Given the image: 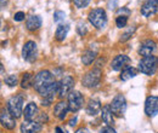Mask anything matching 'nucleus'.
I'll use <instances>...</instances> for the list:
<instances>
[{"label":"nucleus","instance_id":"aec40b11","mask_svg":"<svg viewBox=\"0 0 158 133\" xmlns=\"http://www.w3.org/2000/svg\"><path fill=\"white\" fill-rule=\"evenodd\" d=\"M101 117H102V121L108 125V126H112L114 123V120H113V113L111 110V107L110 105H105L101 110Z\"/></svg>","mask_w":158,"mask_h":133},{"label":"nucleus","instance_id":"a878e982","mask_svg":"<svg viewBox=\"0 0 158 133\" xmlns=\"http://www.w3.org/2000/svg\"><path fill=\"white\" fill-rule=\"evenodd\" d=\"M128 23V16H117L116 18V25L118 28H124Z\"/></svg>","mask_w":158,"mask_h":133},{"label":"nucleus","instance_id":"423d86ee","mask_svg":"<svg viewBox=\"0 0 158 133\" xmlns=\"http://www.w3.org/2000/svg\"><path fill=\"white\" fill-rule=\"evenodd\" d=\"M111 110L114 116H123V114L127 110V100L123 95H117L110 104Z\"/></svg>","mask_w":158,"mask_h":133},{"label":"nucleus","instance_id":"a211bd4d","mask_svg":"<svg viewBox=\"0 0 158 133\" xmlns=\"http://www.w3.org/2000/svg\"><path fill=\"white\" fill-rule=\"evenodd\" d=\"M68 110H69L68 103H66V102H59L55 105V108H54V114L60 120H64L66 119V115L68 113Z\"/></svg>","mask_w":158,"mask_h":133},{"label":"nucleus","instance_id":"c9c22d12","mask_svg":"<svg viewBox=\"0 0 158 133\" xmlns=\"http://www.w3.org/2000/svg\"><path fill=\"white\" fill-rule=\"evenodd\" d=\"M76 133H88V131H86L85 128H79V130Z\"/></svg>","mask_w":158,"mask_h":133},{"label":"nucleus","instance_id":"f257e3e1","mask_svg":"<svg viewBox=\"0 0 158 133\" xmlns=\"http://www.w3.org/2000/svg\"><path fill=\"white\" fill-rule=\"evenodd\" d=\"M55 82V79L52 74L49 70H40L37 75L34 76V82H33V87L34 90L41 95L48 87H50L52 84Z\"/></svg>","mask_w":158,"mask_h":133},{"label":"nucleus","instance_id":"4be33fe9","mask_svg":"<svg viewBox=\"0 0 158 133\" xmlns=\"http://www.w3.org/2000/svg\"><path fill=\"white\" fill-rule=\"evenodd\" d=\"M68 32H69V25L68 24H60L57 29H56V32H55V39L57 41H63L67 37Z\"/></svg>","mask_w":158,"mask_h":133},{"label":"nucleus","instance_id":"7ed1b4c3","mask_svg":"<svg viewBox=\"0 0 158 133\" xmlns=\"http://www.w3.org/2000/svg\"><path fill=\"white\" fill-rule=\"evenodd\" d=\"M89 22L96 28V29H102L107 24V15L106 11L101 7L94 9L93 11L89 12Z\"/></svg>","mask_w":158,"mask_h":133},{"label":"nucleus","instance_id":"6ab92c4d","mask_svg":"<svg viewBox=\"0 0 158 133\" xmlns=\"http://www.w3.org/2000/svg\"><path fill=\"white\" fill-rule=\"evenodd\" d=\"M101 110V103L99 99H90L88 105H86V114L90 116L98 115Z\"/></svg>","mask_w":158,"mask_h":133},{"label":"nucleus","instance_id":"4468645a","mask_svg":"<svg viewBox=\"0 0 158 133\" xmlns=\"http://www.w3.org/2000/svg\"><path fill=\"white\" fill-rule=\"evenodd\" d=\"M43 126L39 121H23L21 123V133H38Z\"/></svg>","mask_w":158,"mask_h":133},{"label":"nucleus","instance_id":"f3484780","mask_svg":"<svg viewBox=\"0 0 158 133\" xmlns=\"http://www.w3.org/2000/svg\"><path fill=\"white\" fill-rule=\"evenodd\" d=\"M26 27L31 32L38 30L40 27H41V18H40V16H38V15H32V16L27 17Z\"/></svg>","mask_w":158,"mask_h":133},{"label":"nucleus","instance_id":"f704fd0d","mask_svg":"<svg viewBox=\"0 0 158 133\" xmlns=\"http://www.w3.org/2000/svg\"><path fill=\"white\" fill-rule=\"evenodd\" d=\"M43 121H44V122H46V121H48V116H46V114H45V113H44V115H40V117H39L40 123H41Z\"/></svg>","mask_w":158,"mask_h":133},{"label":"nucleus","instance_id":"e433bc0d","mask_svg":"<svg viewBox=\"0 0 158 133\" xmlns=\"http://www.w3.org/2000/svg\"><path fill=\"white\" fill-rule=\"evenodd\" d=\"M6 4H7V0H1V7H5Z\"/></svg>","mask_w":158,"mask_h":133},{"label":"nucleus","instance_id":"b1692460","mask_svg":"<svg viewBox=\"0 0 158 133\" xmlns=\"http://www.w3.org/2000/svg\"><path fill=\"white\" fill-rule=\"evenodd\" d=\"M96 58V52L95 51H91V50H88L83 53L81 56V62L84 65H90Z\"/></svg>","mask_w":158,"mask_h":133},{"label":"nucleus","instance_id":"7c9ffc66","mask_svg":"<svg viewBox=\"0 0 158 133\" xmlns=\"http://www.w3.org/2000/svg\"><path fill=\"white\" fill-rule=\"evenodd\" d=\"M129 15H130V10L127 7L118 9V11H117V16H129Z\"/></svg>","mask_w":158,"mask_h":133},{"label":"nucleus","instance_id":"72a5a7b5","mask_svg":"<svg viewBox=\"0 0 158 133\" xmlns=\"http://www.w3.org/2000/svg\"><path fill=\"white\" fill-rule=\"evenodd\" d=\"M76 125H77V116H74L73 119L69 120V126H71V127H74Z\"/></svg>","mask_w":158,"mask_h":133},{"label":"nucleus","instance_id":"dca6fc26","mask_svg":"<svg viewBox=\"0 0 158 133\" xmlns=\"http://www.w3.org/2000/svg\"><path fill=\"white\" fill-rule=\"evenodd\" d=\"M39 109L38 105L34 102H31L29 104H27V107L24 108L23 116H24V121H34V117L38 116Z\"/></svg>","mask_w":158,"mask_h":133},{"label":"nucleus","instance_id":"1a4fd4ad","mask_svg":"<svg viewBox=\"0 0 158 133\" xmlns=\"http://www.w3.org/2000/svg\"><path fill=\"white\" fill-rule=\"evenodd\" d=\"M73 86H74V79L69 75L63 76L61 79V81H60V88H59L60 98H63V97L69 95L72 92Z\"/></svg>","mask_w":158,"mask_h":133},{"label":"nucleus","instance_id":"9d476101","mask_svg":"<svg viewBox=\"0 0 158 133\" xmlns=\"http://www.w3.org/2000/svg\"><path fill=\"white\" fill-rule=\"evenodd\" d=\"M16 117L9 111L7 108H2L1 109V114H0V122L1 126L5 127L6 130H14L16 127Z\"/></svg>","mask_w":158,"mask_h":133},{"label":"nucleus","instance_id":"412c9836","mask_svg":"<svg viewBox=\"0 0 158 133\" xmlns=\"http://www.w3.org/2000/svg\"><path fill=\"white\" fill-rule=\"evenodd\" d=\"M136 75H138V70H136L134 67H130V65H129V67H125V68L122 70L120 80H123V81H128V80L135 77Z\"/></svg>","mask_w":158,"mask_h":133},{"label":"nucleus","instance_id":"6e6552de","mask_svg":"<svg viewBox=\"0 0 158 133\" xmlns=\"http://www.w3.org/2000/svg\"><path fill=\"white\" fill-rule=\"evenodd\" d=\"M68 108H69V111L72 113H77L79 109L83 107V103H84V98L81 93L79 91H72L69 95H68Z\"/></svg>","mask_w":158,"mask_h":133},{"label":"nucleus","instance_id":"f03ea898","mask_svg":"<svg viewBox=\"0 0 158 133\" xmlns=\"http://www.w3.org/2000/svg\"><path fill=\"white\" fill-rule=\"evenodd\" d=\"M158 69V58L156 56L143 57L139 62V70L145 75H153Z\"/></svg>","mask_w":158,"mask_h":133},{"label":"nucleus","instance_id":"c85d7f7f","mask_svg":"<svg viewBox=\"0 0 158 133\" xmlns=\"http://www.w3.org/2000/svg\"><path fill=\"white\" fill-rule=\"evenodd\" d=\"M90 1H91V0H73V2H74V5H76V7H78V9L86 7V6L90 4Z\"/></svg>","mask_w":158,"mask_h":133},{"label":"nucleus","instance_id":"2eb2a0df","mask_svg":"<svg viewBox=\"0 0 158 133\" xmlns=\"http://www.w3.org/2000/svg\"><path fill=\"white\" fill-rule=\"evenodd\" d=\"M130 63V58L125 55H118L112 59L111 62V68L116 72H118L120 69H124L127 67V64Z\"/></svg>","mask_w":158,"mask_h":133},{"label":"nucleus","instance_id":"2f4dec72","mask_svg":"<svg viewBox=\"0 0 158 133\" xmlns=\"http://www.w3.org/2000/svg\"><path fill=\"white\" fill-rule=\"evenodd\" d=\"M24 17H26L24 12L20 11V12H16V14H15V16H14V19H15V21H17V22H21V21H23V19H24Z\"/></svg>","mask_w":158,"mask_h":133},{"label":"nucleus","instance_id":"473e14b6","mask_svg":"<svg viewBox=\"0 0 158 133\" xmlns=\"http://www.w3.org/2000/svg\"><path fill=\"white\" fill-rule=\"evenodd\" d=\"M100 133H117L116 132V130L114 128H112L111 126H107V127H105V128H102Z\"/></svg>","mask_w":158,"mask_h":133},{"label":"nucleus","instance_id":"ddd939ff","mask_svg":"<svg viewBox=\"0 0 158 133\" xmlns=\"http://www.w3.org/2000/svg\"><path fill=\"white\" fill-rule=\"evenodd\" d=\"M156 42L153 40H145L141 42L140 47H139V55L143 56V57H148L152 56V53L156 50Z\"/></svg>","mask_w":158,"mask_h":133},{"label":"nucleus","instance_id":"cd10ccee","mask_svg":"<svg viewBox=\"0 0 158 133\" xmlns=\"http://www.w3.org/2000/svg\"><path fill=\"white\" fill-rule=\"evenodd\" d=\"M135 27H133V28H130L128 32H125L124 34H122V37H120V41L122 42H125V41H128L129 39L133 37V34H134V32H135Z\"/></svg>","mask_w":158,"mask_h":133},{"label":"nucleus","instance_id":"c756f323","mask_svg":"<svg viewBox=\"0 0 158 133\" xmlns=\"http://www.w3.org/2000/svg\"><path fill=\"white\" fill-rule=\"evenodd\" d=\"M66 18V15H64V12H62V11H55V14H54V21L55 22H62L63 19Z\"/></svg>","mask_w":158,"mask_h":133},{"label":"nucleus","instance_id":"393cba45","mask_svg":"<svg viewBox=\"0 0 158 133\" xmlns=\"http://www.w3.org/2000/svg\"><path fill=\"white\" fill-rule=\"evenodd\" d=\"M4 82L9 86V87H15L19 82V77L16 75H9L4 79Z\"/></svg>","mask_w":158,"mask_h":133},{"label":"nucleus","instance_id":"4c0bfd02","mask_svg":"<svg viewBox=\"0 0 158 133\" xmlns=\"http://www.w3.org/2000/svg\"><path fill=\"white\" fill-rule=\"evenodd\" d=\"M55 131H56V133H64L61 128H60V127H56V128H55Z\"/></svg>","mask_w":158,"mask_h":133},{"label":"nucleus","instance_id":"5701e85b","mask_svg":"<svg viewBox=\"0 0 158 133\" xmlns=\"http://www.w3.org/2000/svg\"><path fill=\"white\" fill-rule=\"evenodd\" d=\"M33 82H34V75H32L31 73H24L21 80V87L27 90L31 86H33Z\"/></svg>","mask_w":158,"mask_h":133},{"label":"nucleus","instance_id":"f8f14e48","mask_svg":"<svg viewBox=\"0 0 158 133\" xmlns=\"http://www.w3.org/2000/svg\"><path fill=\"white\" fill-rule=\"evenodd\" d=\"M158 11V0H145L141 6V15L143 17H151Z\"/></svg>","mask_w":158,"mask_h":133},{"label":"nucleus","instance_id":"39448f33","mask_svg":"<svg viewBox=\"0 0 158 133\" xmlns=\"http://www.w3.org/2000/svg\"><path fill=\"white\" fill-rule=\"evenodd\" d=\"M23 102H24V98L22 95H15L12 96L9 100H7V109L11 114L14 115L16 119H19L22 116V108H23Z\"/></svg>","mask_w":158,"mask_h":133},{"label":"nucleus","instance_id":"20e7f679","mask_svg":"<svg viewBox=\"0 0 158 133\" xmlns=\"http://www.w3.org/2000/svg\"><path fill=\"white\" fill-rule=\"evenodd\" d=\"M101 76H102V70L100 68H94L93 70L88 72L84 77L81 79V84L84 87H88V88H93V87H96L101 81Z\"/></svg>","mask_w":158,"mask_h":133},{"label":"nucleus","instance_id":"9b49d317","mask_svg":"<svg viewBox=\"0 0 158 133\" xmlns=\"http://www.w3.org/2000/svg\"><path fill=\"white\" fill-rule=\"evenodd\" d=\"M145 114L147 116H156L158 114V97L150 96L145 102Z\"/></svg>","mask_w":158,"mask_h":133},{"label":"nucleus","instance_id":"0eeeda50","mask_svg":"<svg viewBox=\"0 0 158 133\" xmlns=\"http://www.w3.org/2000/svg\"><path fill=\"white\" fill-rule=\"evenodd\" d=\"M38 55V47L37 44L32 40L27 41L22 47V58L27 62H34Z\"/></svg>","mask_w":158,"mask_h":133},{"label":"nucleus","instance_id":"bb28decb","mask_svg":"<svg viewBox=\"0 0 158 133\" xmlns=\"http://www.w3.org/2000/svg\"><path fill=\"white\" fill-rule=\"evenodd\" d=\"M77 33L80 37H84L88 33V28H86L84 22H78V24H77Z\"/></svg>","mask_w":158,"mask_h":133}]
</instances>
